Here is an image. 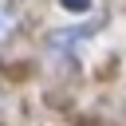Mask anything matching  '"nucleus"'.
<instances>
[{
    "label": "nucleus",
    "mask_w": 126,
    "mask_h": 126,
    "mask_svg": "<svg viewBox=\"0 0 126 126\" xmlns=\"http://www.w3.org/2000/svg\"><path fill=\"white\" fill-rule=\"evenodd\" d=\"M63 4H67L71 12H79V8H87V0H63Z\"/></svg>",
    "instance_id": "nucleus-2"
},
{
    "label": "nucleus",
    "mask_w": 126,
    "mask_h": 126,
    "mask_svg": "<svg viewBox=\"0 0 126 126\" xmlns=\"http://www.w3.org/2000/svg\"><path fill=\"white\" fill-rule=\"evenodd\" d=\"M16 32H20V8L16 0H0V47L16 39Z\"/></svg>",
    "instance_id": "nucleus-1"
}]
</instances>
